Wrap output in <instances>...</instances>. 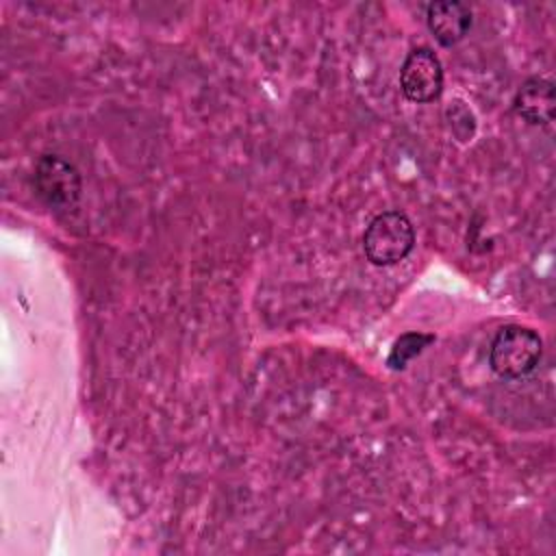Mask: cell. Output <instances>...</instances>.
<instances>
[{"label": "cell", "instance_id": "obj_3", "mask_svg": "<svg viewBox=\"0 0 556 556\" xmlns=\"http://www.w3.org/2000/svg\"><path fill=\"white\" fill-rule=\"evenodd\" d=\"M35 189L54 208H70L80 195L78 169L56 154H43L35 167Z\"/></svg>", "mask_w": 556, "mask_h": 556}, {"label": "cell", "instance_id": "obj_8", "mask_svg": "<svg viewBox=\"0 0 556 556\" xmlns=\"http://www.w3.org/2000/svg\"><path fill=\"white\" fill-rule=\"evenodd\" d=\"M447 115H450V126L454 130V135L458 137L460 135V126H463V141H467L469 137H473V130H476V119H473V113L471 109L456 100L450 109H447Z\"/></svg>", "mask_w": 556, "mask_h": 556}, {"label": "cell", "instance_id": "obj_6", "mask_svg": "<svg viewBox=\"0 0 556 556\" xmlns=\"http://www.w3.org/2000/svg\"><path fill=\"white\" fill-rule=\"evenodd\" d=\"M426 22L432 37L447 48L467 35L471 26V11L463 2H432L426 9Z\"/></svg>", "mask_w": 556, "mask_h": 556}, {"label": "cell", "instance_id": "obj_4", "mask_svg": "<svg viewBox=\"0 0 556 556\" xmlns=\"http://www.w3.org/2000/svg\"><path fill=\"white\" fill-rule=\"evenodd\" d=\"M400 87L406 100L426 104L439 98L443 89V65L430 48H415L400 70Z\"/></svg>", "mask_w": 556, "mask_h": 556}, {"label": "cell", "instance_id": "obj_7", "mask_svg": "<svg viewBox=\"0 0 556 556\" xmlns=\"http://www.w3.org/2000/svg\"><path fill=\"white\" fill-rule=\"evenodd\" d=\"M434 341L432 334L426 332H404L397 337L391 345V352L387 356V365L391 369H404L415 356H419L430 343Z\"/></svg>", "mask_w": 556, "mask_h": 556}, {"label": "cell", "instance_id": "obj_5", "mask_svg": "<svg viewBox=\"0 0 556 556\" xmlns=\"http://www.w3.org/2000/svg\"><path fill=\"white\" fill-rule=\"evenodd\" d=\"M515 113L523 117L528 124H549L554 119V109H556V93L554 85L547 78L534 76L528 78L515 93L513 100Z\"/></svg>", "mask_w": 556, "mask_h": 556}, {"label": "cell", "instance_id": "obj_1", "mask_svg": "<svg viewBox=\"0 0 556 556\" xmlns=\"http://www.w3.org/2000/svg\"><path fill=\"white\" fill-rule=\"evenodd\" d=\"M543 341L541 337L526 326L508 324L500 328L489 350L491 369L506 380L528 376L541 361Z\"/></svg>", "mask_w": 556, "mask_h": 556}, {"label": "cell", "instance_id": "obj_2", "mask_svg": "<svg viewBox=\"0 0 556 556\" xmlns=\"http://www.w3.org/2000/svg\"><path fill=\"white\" fill-rule=\"evenodd\" d=\"M415 248V228L400 211L378 213L363 232V250L367 261L378 267L404 261Z\"/></svg>", "mask_w": 556, "mask_h": 556}]
</instances>
